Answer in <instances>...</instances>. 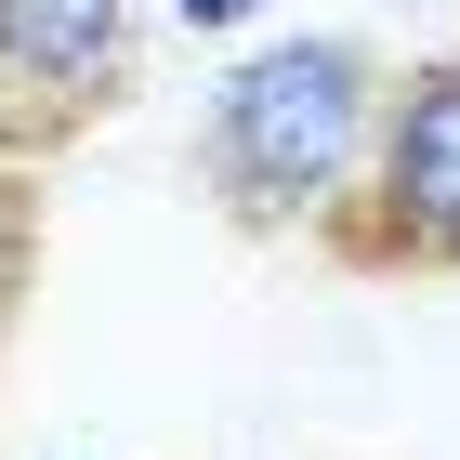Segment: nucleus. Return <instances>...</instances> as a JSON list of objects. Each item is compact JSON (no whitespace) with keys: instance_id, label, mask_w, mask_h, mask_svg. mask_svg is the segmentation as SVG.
I'll return each instance as SVG.
<instances>
[{"instance_id":"5","label":"nucleus","mask_w":460,"mask_h":460,"mask_svg":"<svg viewBox=\"0 0 460 460\" xmlns=\"http://www.w3.org/2000/svg\"><path fill=\"white\" fill-rule=\"evenodd\" d=\"M158 13H172L184 40H250L263 13H277V0H158Z\"/></svg>"},{"instance_id":"4","label":"nucleus","mask_w":460,"mask_h":460,"mask_svg":"<svg viewBox=\"0 0 460 460\" xmlns=\"http://www.w3.org/2000/svg\"><path fill=\"white\" fill-rule=\"evenodd\" d=\"M27 263H40V198H27V158L0 145V329L27 303Z\"/></svg>"},{"instance_id":"3","label":"nucleus","mask_w":460,"mask_h":460,"mask_svg":"<svg viewBox=\"0 0 460 460\" xmlns=\"http://www.w3.org/2000/svg\"><path fill=\"white\" fill-rule=\"evenodd\" d=\"M132 66H145V0H0V145L53 158L132 93Z\"/></svg>"},{"instance_id":"2","label":"nucleus","mask_w":460,"mask_h":460,"mask_svg":"<svg viewBox=\"0 0 460 460\" xmlns=\"http://www.w3.org/2000/svg\"><path fill=\"white\" fill-rule=\"evenodd\" d=\"M316 250L355 277H460V53H421L382 79L355 198L329 211Z\"/></svg>"},{"instance_id":"1","label":"nucleus","mask_w":460,"mask_h":460,"mask_svg":"<svg viewBox=\"0 0 460 460\" xmlns=\"http://www.w3.org/2000/svg\"><path fill=\"white\" fill-rule=\"evenodd\" d=\"M382 53L355 27H289L250 40L198 106V184L237 237H329V211L355 198L368 119H382Z\"/></svg>"}]
</instances>
